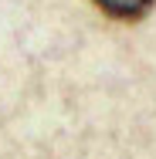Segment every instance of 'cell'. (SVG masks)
<instances>
[{"label": "cell", "instance_id": "6da1fadb", "mask_svg": "<svg viewBox=\"0 0 156 159\" xmlns=\"http://www.w3.org/2000/svg\"><path fill=\"white\" fill-rule=\"evenodd\" d=\"M105 14H112V17H119V20H136V17H143L149 7H153V0H95Z\"/></svg>", "mask_w": 156, "mask_h": 159}]
</instances>
